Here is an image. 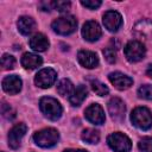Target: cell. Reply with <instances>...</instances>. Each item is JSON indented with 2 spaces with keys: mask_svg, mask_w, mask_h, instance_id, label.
<instances>
[{
  "mask_svg": "<svg viewBox=\"0 0 152 152\" xmlns=\"http://www.w3.org/2000/svg\"><path fill=\"white\" fill-rule=\"evenodd\" d=\"M39 108L42 113L52 121H56L62 116L63 108L61 103L53 97H50V96L42 97L39 101Z\"/></svg>",
  "mask_w": 152,
  "mask_h": 152,
  "instance_id": "cell-1",
  "label": "cell"
},
{
  "mask_svg": "<svg viewBox=\"0 0 152 152\" xmlns=\"http://www.w3.org/2000/svg\"><path fill=\"white\" fill-rule=\"evenodd\" d=\"M34 142L44 148L55 146L59 140V133L55 128H44L39 132H36L33 135Z\"/></svg>",
  "mask_w": 152,
  "mask_h": 152,
  "instance_id": "cell-2",
  "label": "cell"
},
{
  "mask_svg": "<svg viewBox=\"0 0 152 152\" xmlns=\"http://www.w3.org/2000/svg\"><path fill=\"white\" fill-rule=\"evenodd\" d=\"M77 28V20L74 15H63L52 23V30L62 36L71 34Z\"/></svg>",
  "mask_w": 152,
  "mask_h": 152,
  "instance_id": "cell-3",
  "label": "cell"
},
{
  "mask_svg": "<svg viewBox=\"0 0 152 152\" xmlns=\"http://www.w3.org/2000/svg\"><path fill=\"white\" fill-rule=\"evenodd\" d=\"M132 124L140 129H148L152 127V114L146 107H137L131 114Z\"/></svg>",
  "mask_w": 152,
  "mask_h": 152,
  "instance_id": "cell-4",
  "label": "cell"
},
{
  "mask_svg": "<svg viewBox=\"0 0 152 152\" xmlns=\"http://www.w3.org/2000/svg\"><path fill=\"white\" fill-rule=\"evenodd\" d=\"M107 144L115 152H128L132 147V142L126 134L120 132L112 133L107 138Z\"/></svg>",
  "mask_w": 152,
  "mask_h": 152,
  "instance_id": "cell-5",
  "label": "cell"
},
{
  "mask_svg": "<svg viewBox=\"0 0 152 152\" xmlns=\"http://www.w3.org/2000/svg\"><path fill=\"white\" fill-rule=\"evenodd\" d=\"M125 56L126 58L132 62V63H135V62H139L140 59L144 58L145 56V52H146V49L144 46V44L139 40H131L126 44L125 49Z\"/></svg>",
  "mask_w": 152,
  "mask_h": 152,
  "instance_id": "cell-6",
  "label": "cell"
},
{
  "mask_svg": "<svg viewBox=\"0 0 152 152\" xmlns=\"http://www.w3.org/2000/svg\"><path fill=\"white\" fill-rule=\"evenodd\" d=\"M56 77H57V74L53 69L45 68V69H42L40 71H38V74L34 77V83L39 88H50L55 83Z\"/></svg>",
  "mask_w": 152,
  "mask_h": 152,
  "instance_id": "cell-7",
  "label": "cell"
},
{
  "mask_svg": "<svg viewBox=\"0 0 152 152\" xmlns=\"http://www.w3.org/2000/svg\"><path fill=\"white\" fill-rule=\"evenodd\" d=\"M27 131V127L25 124L20 122V124H17L15 126H13L8 133V145L13 150H17L19 146H20V142H21V139L24 138L25 133Z\"/></svg>",
  "mask_w": 152,
  "mask_h": 152,
  "instance_id": "cell-8",
  "label": "cell"
},
{
  "mask_svg": "<svg viewBox=\"0 0 152 152\" xmlns=\"http://www.w3.org/2000/svg\"><path fill=\"white\" fill-rule=\"evenodd\" d=\"M102 34L100 25L94 20H88L84 23L82 27V36L88 42H95L97 40Z\"/></svg>",
  "mask_w": 152,
  "mask_h": 152,
  "instance_id": "cell-9",
  "label": "cell"
},
{
  "mask_svg": "<svg viewBox=\"0 0 152 152\" xmlns=\"http://www.w3.org/2000/svg\"><path fill=\"white\" fill-rule=\"evenodd\" d=\"M108 112H109L113 120H115V121L124 120L125 112H126V107H125L124 101L119 97L110 99L109 102H108Z\"/></svg>",
  "mask_w": 152,
  "mask_h": 152,
  "instance_id": "cell-10",
  "label": "cell"
},
{
  "mask_svg": "<svg viewBox=\"0 0 152 152\" xmlns=\"http://www.w3.org/2000/svg\"><path fill=\"white\" fill-rule=\"evenodd\" d=\"M84 115H86L87 120L94 125H102L106 120L104 112H103L102 107L97 103H93L89 107H87V109L84 110Z\"/></svg>",
  "mask_w": 152,
  "mask_h": 152,
  "instance_id": "cell-11",
  "label": "cell"
},
{
  "mask_svg": "<svg viewBox=\"0 0 152 152\" xmlns=\"http://www.w3.org/2000/svg\"><path fill=\"white\" fill-rule=\"evenodd\" d=\"M103 25L110 32H116L122 24V17L116 11H107L103 14Z\"/></svg>",
  "mask_w": 152,
  "mask_h": 152,
  "instance_id": "cell-12",
  "label": "cell"
},
{
  "mask_svg": "<svg viewBox=\"0 0 152 152\" xmlns=\"http://www.w3.org/2000/svg\"><path fill=\"white\" fill-rule=\"evenodd\" d=\"M108 78H109L110 83H112L116 89H119V90L128 89V88L133 84V80H132L129 76H127V75H125V74H122V72H120V71L110 72L109 76H108Z\"/></svg>",
  "mask_w": 152,
  "mask_h": 152,
  "instance_id": "cell-13",
  "label": "cell"
},
{
  "mask_svg": "<svg viewBox=\"0 0 152 152\" xmlns=\"http://www.w3.org/2000/svg\"><path fill=\"white\" fill-rule=\"evenodd\" d=\"M23 82L17 75H10L6 76L2 80V89L10 94V95H15L21 90Z\"/></svg>",
  "mask_w": 152,
  "mask_h": 152,
  "instance_id": "cell-14",
  "label": "cell"
},
{
  "mask_svg": "<svg viewBox=\"0 0 152 152\" xmlns=\"http://www.w3.org/2000/svg\"><path fill=\"white\" fill-rule=\"evenodd\" d=\"M135 36L144 42H152V21L141 20L133 28Z\"/></svg>",
  "mask_w": 152,
  "mask_h": 152,
  "instance_id": "cell-15",
  "label": "cell"
},
{
  "mask_svg": "<svg viewBox=\"0 0 152 152\" xmlns=\"http://www.w3.org/2000/svg\"><path fill=\"white\" fill-rule=\"evenodd\" d=\"M77 59L80 62V64L84 68L88 69H93L96 68L99 64V58L97 55L93 51H88V50H81L77 53Z\"/></svg>",
  "mask_w": 152,
  "mask_h": 152,
  "instance_id": "cell-16",
  "label": "cell"
},
{
  "mask_svg": "<svg viewBox=\"0 0 152 152\" xmlns=\"http://www.w3.org/2000/svg\"><path fill=\"white\" fill-rule=\"evenodd\" d=\"M30 46L34 50V51H38V52H43L45 51L50 43H49V39L43 34V33H36L33 34L31 38H30V42H28Z\"/></svg>",
  "mask_w": 152,
  "mask_h": 152,
  "instance_id": "cell-17",
  "label": "cell"
},
{
  "mask_svg": "<svg viewBox=\"0 0 152 152\" xmlns=\"http://www.w3.org/2000/svg\"><path fill=\"white\" fill-rule=\"evenodd\" d=\"M17 26H18V30H19V32L21 34L27 36V34H31L34 31V28H36V21L31 17L23 15V17H20L18 19Z\"/></svg>",
  "mask_w": 152,
  "mask_h": 152,
  "instance_id": "cell-18",
  "label": "cell"
},
{
  "mask_svg": "<svg viewBox=\"0 0 152 152\" xmlns=\"http://www.w3.org/2000/svg\"><path fill=\"white\" fill-rule=\"evenodd\" d=\"M42 63H43L42 57H39L38 55H34V53L26 52L21 57V65L27 70H33V69L40 66Z\"/></svg>",
  "mask_w": 152,
  "mask_h": 152,
  "instance_id": "cell-19",
  "label": "cell"
},
{
  "mask_svg": "<svg viewBox=\"0 0 152 152\" xmlns=\"http://www.w3.org/2000/svg\"><path fill=\"white\" fill-rule=\"evenodd\" d=\"M87 94H88V90H87V87L83 86V84H80L76 87V89H74V91L71 93V95L69 96V102L71 106L74 107H77L80 106L84 99L87 97Z\"/></svg>",
  "mask_w": 152,
  "mask_h": 152,
  "instance_id": "cell-20",
  "label": "cell"
},
{
  "mask_svg": "<svg viewBox=\"0 0 152 152\" xmlns=\"http://www.w3.org/2000/svg\"><path fill=\"white\" fill-rule=\"evenodd\" d=\"M81 138L83 141L88 142V144H97L100 140V133L96 129L93 128H87L82 132Z\"/></svg>",
  "mask_w": 152,
  "mask_h": 152,
  "instance_id": "cell-21",
  "label": "cell"
},
{
  "mask_svg": "<svg viewBox=\"0 0 152 152\" xmlns=\"http://www.w3.org/2000/svg\"><path fill=\"white\" fill-rule=\"evenodd\" d=\"M57 91L59 95L62 96H66V95H71L72 90V83L70 82V80L68 78H63L59 81V83L57 84Z\"/></svg>",
  "mask_w": 152,
  "mask_h": 152,
  "instance_id": "cell-22",
  "label": "cell"
},
{
  "mask_svg": "<svg viewBox=\"0 0 152 152\" xmlns=\"http://www.w3.org/2000/svg\"><path fill=\"white\" fill-rule=\"evenodd\" d=\"M91 89L95 91V94H97L99 96H104L109 93L107 86H104L103 83H101L100 81L95 80V81H91Z\"/></svg>",
  "mask_w": 152,
  "mask_h": 152,
  "instance_id": "cell-23",
  "label": "cell"
},
{
  "mask_svg": "<svg viewBox=\"0 0 152 152\" xmlns=\"http://www.w3.org/2000/svg\"><path fill=\"white\" fill-rule=\"evenodd\" d=\"M1 65H2V68H4L5 70H11V69H13L14 65H15V58H14L13 56L8 55V53H5V55H2V57H1Z\"/></svg>",
  "mask_w": 152,
  "mask_h": 152,
  "instance_id": "cell-24",
  "label": "cell"
},
{
  "mask_svg": "<svg viewBox=\"0 0 152 152\" xmlns=\"http://www.w3.org/2000/svg\"><path fill=\"white\" fill-rule=\"evenodd\" d=\"M138 147L140 152H152V138L145 137L140 139V141L138 142Z\"/></svg>",
  "mask_w": 152,
  "mask_h": 152,
  "instance_id": "cell-25",
  "label": "cell"
},
{
  "mask_svg": "<svg viewBox=\"0 0 152 152\" xmlns=\"http://www.w3.org/2000/svg\"><path fill=\"white\" fill-rule=\"evenodd\" d=\"M138 95H139V97H141V99L152 100V86H151V84L141 86V87L138 89Z\"/></svg>",
  "mask_w": 152,
  "mask_h": 152,
  "instance_id": "cell-26",
  "label": "cell"
},
{
  "mask_svg": "<svg viewBox=\"0 0 152 152\" xmlns=\"http://www.w3.org/2000/svg\"><path fill=\"white\" fill-rule=\"evenodd\" d=\"M1 114H2V116L5 119L12 120L15 116V110L10 104H7L6 102H2V104H1Z\"/></svg>",
  "mask_w": 152,
  "mask_h": 152,
  "instance_id": "cell-27",
  "label": "cell"
},
{
  "mask_svg": "<svg viewBox=\"0 0 152 152\" xmlns=\"http://www.w3.org/2000/svg\"><path fill=\"white\" fill-rule=\"evenodd\" d=\"M52 5H53V8L59 11V12H66L70 10V2L69 1H52Z\"/></svg>",
  "mask_w": 152,
  "mask_h": 152,
  "instance_id": "cell-28",
  "label": "cell"
},
{
  "mask_svg": "<svg viewBox=\"0 0 152 152\" xmlns=\"http://www.w3.org/2000/svg\"><path fill=\"white\" fill-rule=\"evenodd\" d=\"M103 55H104V58L107 59L108 63H114L116 61V53H115L113 48H106L103 50Z\"/></svg>",
  "mask_w": 152,
  "mask_h": 152,
  "instance_id": "cell-29",
  "label": "cell"
},
{
  "mask_svg": "<svg viewBox=\"0 0 152 152\" xmlns=\"http://www.w3.org/2000/svg\"><path fill=\"white\" fill-rule=\"evenodd\" d=\"M81 4H82V6H84V7L89 8V10H96L97 7L101 6L102 2L100 0H86V1L82 0Z\"/></svg>",
  "mask_w": 152,
  "mask_h": 152,
  "instance_id": "cell-30",
  "label": "cell"
},
{
  "mask_svg": "<svg viewBox=\"0 0 152 152\" xmlns=\"http://www.w3.org/2000/svg\"><path fill=\"white\" fill-rule=\"evenodd\" d=\"M40 7H42L43 11H50L51 7L53 8V5H52V1L51 2H42L40 4Z\"/></svg>",
  "mask_w": 152,
  "mask_h": 152,
  "instance_id": "cell-31",
  "label": "cell"
},
{
  "mask_svg": "<svg viewBox=\"0 0 152 152\" xmlns=\"http://www.w3.org/2000/svg\"><path fill=\"white\" fill-rule=\"evenodd\" d=\"M146 74H147V76H148V77H151V78H152V64H151V65H148V68H147V70H146Z\"/></svg>",
  "mask_w": 152,
  "mask_h": 152,
  "instance_id": "cell-32",
  "label": "cell"
},
{
  "mask_svg": "<svg viewBox=\"0 0 152 152\" xmlns=\"http://www.w3.org/2000/svg\"><path fill=\"white\" fill-rule=\"evenodd\" d=\"M64 152H88V151H86V150H74V148H68V150H65Z\"/></svg>",
  "mask_w": 152,
  "mask_h": 152,
  "instance_id": "cell-33",
  "label": "cell"
}]
</instances>
